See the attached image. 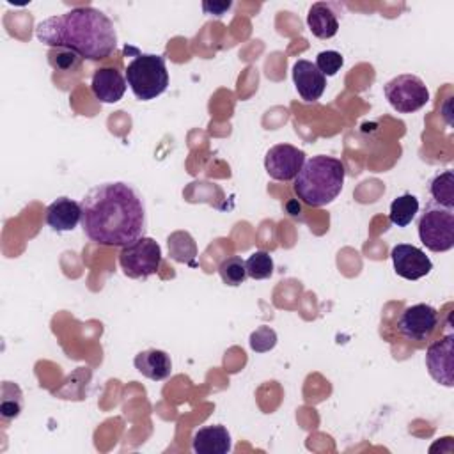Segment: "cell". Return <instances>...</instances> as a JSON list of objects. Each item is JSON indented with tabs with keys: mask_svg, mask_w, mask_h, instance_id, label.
<instances>
[{
	"mask_svg": "<svg viewBox=\"0 0 454 454\" xmlns=\"http://www.w3.org/2000/svg\"><path fill=\"white\" fill-rule=\"evenodd\" d=\"M383 90L390 106L399 114H413L429 101L427 85L417 74H399L388 80Z\"/></svg>",
	"mask_w": 454,
	"mask_h": 454,
	"instance_id": "cell-7",
	"label": "cell"
},
{
	"mask_svg": "<svg viewBox=\"0 0 454 454\" xmlns=\"http://www.w3.org/2000/svg\"><path fill=\"white\" fill-rule=\"evenodd\" d=\"M433 202L447 209H454V172L450 168L434 176L429 183Z\"/></svg>",
	"mask_w": 454,
	"mask_h": 454,
	"instance_id": "cell-18",
	"label": "cell"
},
{
	"mask_svg": "<svg viewBox=\"0 0 454 454\" xmlns=\"http://www.w3.org/2000/svg\"><path fill=\"white\" fill-rule=\"evenodd\" d=\"M307 25L319 39H330L339 32V20L335 11L326 2H316L307 12Z\"/></svg>",
	"mask_w": 454,
	"mask_h": 454,
	"instance_id": "cell-17",
	"label": "cell"
},
{
	"mask_svg": "<svg viewBox=\"0 0 454 454\" xmlns=\"http://www.w3.org/2000/svg\"><path fill=\"white\" fill-rule=\"evenodd\" d=\"M0 417L4 420L16 419L23 410V392L16 383L4 381L0 392Z\"/></svg>",
	"mask_w": 454,
	"mask_h": 454,
	"instance_id": "cell-20",
	"label": "cell"
},
{
	"mask_svg": "<svg viewBox=\"0 0 454 454\" xmlns=\"http://www.w3.org/2000/svg\"><path fill=\"white\" fill-rule=\"evenodd\" d=\"M80 206L83 234L98 245L124 247L145 232V204L129 183H101L85 193Z\"/></svg>",
	"mask_w": 454,
	"mask_h": 454,
	"instance_id": "cell-1",
	"label": "cell"
},
{
	"mask_svg": "<svg viewBox=\"0 0 454 454\" xmlns=\"http://www.w3.org/2000/svg\"><path fill=\"white\" fill-rule=\"evenodd\" d=\"M126 78L115 67H99L90 80V90L101 103H117L126 92Z\"/></svg>",
	"mask_w": 454,
	"mask_h": 454,
	"instance_id": "cell-13",
	"label": "cell"
},
{
	"mask_svg": "<svg viewBox=\"0 0 454 454\" xmlns=\"http://www.w3.org/2000/svg\"><path fill=\"white\" fill-rule=\"evenodd\" d=\"M126 83L140 101H151L168 87L165 57L156 53H138L126 67Z\"/></svg>",
	"mask_w": 454,
	"mask_h": 454,
	"instance_id": "cell-4",
	"label": "cell"
},
{
	"mask_svg": "<svg viewBox=\"0 0 454 454\" xmlns=\"http://www.w3.org/2000/svg\"><path fill=\"white\" fill-rule=\"evenodd\" d=\"M305 163V153L291 144H277L264 156V168L271 179L293 181Z\"/></svg>",
	"mask_w": 454,
	"mask_h": 454,
	"instance_id": "cell-9",
	"label": "cell"
},
{
	"mask_svg": "<svg viewBox=\"0 0 454 454\" xmlns=\"http://www.w3.org/2000/svg\"><path fill=\"white\" fill-rule=\"evenodd\" d=\"M218 275L222 277L223 284H227V286H239L248 277L245 261L239 255H231V257L223 259L218 266Z\"/></svg>",
	"mask_w": 454,
	"mask_h": 454,
	"instance_id": "cell-22",
	"label": "cell"
},
{
	"mask_svg": "<svg viewBox=\"0 0 454 454\" xmlns=\"http://www.w3.org/2000/svg\"><path fill=\"white\" fill-rule=\"evenodd\" d=\"M168 252L172 259L177 262H190L193 264V257L197 255V247L193 238L188 232H174L168 236Z\"/></svg>",
	"mask_w": 454,
	"mask_h": 454,
	"instance_id": "cell-21",
	"label": "cell"
},
{
	"mask_svg": "<svg viewBox=\"0 0 454 454\" xmlns=\"http://www.w3.org/2000/svg\"><path fill=\"white\" fill-rule=\"evenodd\" d=\"M293 82L303 101H317L326 89V76L314 62L300 59L293 66Z\"/></svg>",
	"mask_w": 454,
	"mask_h": 454,
	"instance_id": "cell-12",
	"label": "cell"
},
{
	"mask_svg": "<svg viewBox=\"0 0 454 454\" xmlns=\"http://www.w3.org/2000/svg\"><path fill=\"white\" fill-rule=\"evenodd\" d=\"M44 220L57 232L73 231L82 222V206L69 197H59L46 207Z\"/></svg>",
	"mask_w": 454,
	"mask_h": 454,
	"instance_id": "cell-14",
	"label": "cell"
},
{
	"mask_svg": "<svg viewBox=\"0 0 454 454\" xmlns=\"http://www.w3.org/2000/svg\"><path fill=\"white\" fill-rule=\"evenodd\" d=\"M454 335L447 333L440 340L429 344L426 351V367L429 376L445 387L454 385V355H452Z\"/></svg>",
	"mask_w": 454,
	"mask_h": 454,
	"instance_id": "cell-10",
	"label": "cell"
},
{
	"mask_svg": "<svg viewBox=\"0 0 454 454\" xmlns=\"http://www.w3.org/2000/svg\"><path fill=\"white\" fill-rule=\"evenodd\" d=\"M419 238L431 252H447L454 247V213L434 202L426 204L419 218Z\"/></svg>",
	"mask_w": 454,
	"mask_h": 454,
	"instance_id": "cell-5",
	"label": "cell"
},
{
	"mask_svg": "<svg viewBox=\"0 0 454 454\" xmlns=\"http://www.w3.org/2000/svg\"><path fill=\"white\" fill-rule=\"evenodd\" d=\"M35 35L51 48L71 50L87 60H103L117 48L114 21L90 5L74 7L39 21Z\"/></svg>",
	"mask_w": 454,
	"mask_h": 454,
	"instance_id": "cell-2",
	"label": "cell"
},
{
	"mask_svg": "<svg viewBox=\"0 0 454 454\" xmlns=\"http://www.w3.org/2000/svg\"><path fill=\"white\" fill-rule=\"evenodd\" d=\"M342 64H344V57L335 50H323L316 55V67L325 76L337 74V71L342 67Z\"/></svg>",
	"mask_w": 454,
	"mask_h": 454,
	"instance_id": "cell-24",
	"label": "cell"
},
{
	"mask_svg": "<svg viewBox=\"0 0 454 454\" xmlns=\"http://www.w3.org/2000/svg\"><path fill=\"white\" fill-rule=\"evenodd\" d=\"M277 344V333L270 326H259L255 332L250 333V348L257 353H264L273 349Z\"/></svg>",
	"mask_w": 454,
	"mask_h": 454,
	"instance_id": "cell-25",
	"label": "cell"
},
{
	"mask_svg": "<svg viewBox=\"0 0 454 454\" xmlns=\"http://www.w3.org/2000/svg\"><path fill=\"white\" fill-rule=\"evenodd\" d=\"M438 326V312L427 303L406 307L397 321L399 333L408 340H427Z\"/></svg>",
	"mask_w": 454,
	"mask_h": 454,
	"instance_id": "cell-8",
	"label": "cell"
},
{
	"mask_svg": "<svg viewBox=\"0 0 454 454\" xmlns=\"http://www.w3.org/2000/svg\"><path fill=\"white\" fill-rule=\"evenodd\" d=\"M346 167L339 158L317 154L305 160L301 170L294 177V195L312 207L333 202L342 192Z\"/></svg>",
	"mask_w": 454,
	"mask_h": 454,
	"instance_id": "cell-3",
	"label": "cell"
},
{
	"mask_svg": "<svg viewBox=\"0 0 454 454\" xmlns=\"http://www.w3.org/2000/svg\"><path fill=\"white\" fill-rule=\"evenodd\" d=\"M119 266L129 278H147L161 266V248L153 238L142 236L122 247L119 252Z\"/></svg>",
	"mask_w": 454,
	"mask_h": 454,
	"instance_id": "cell-6",
	"label": "cell"
},
{
	"mask_svg": "<svg viewBox=\"0 0 454 454\" xmlns=\"http://www.w3.org/2000/svg\"><path fill=\"white\" fill-rule=\"evenodd\" d=\"M133 364H135V369L142 376H145L153 381H161V380L168 378L172 372V360L163 349L151 348V349L140 351L135 356Z\"/></svg>",
	"mask_w": 454,
	"mask_h": 454,
	"instance_id": "cell-16",
	"label": "cell"
},
{
	"mask_svg": "<svg viewBox=\"0 0 454 454\" xmlns=\"http://www.w3.org/2000/svg\"><path fill=\"white\" fill-rule=\"evenodd\" d=\"M192 447L199 454H227L232 449L231 433L225 426H204L195 431Z\"/></svg>",
	"mask_w": 454,
	"mask_h": 454,
	"instance_id": "cell-15",
	"label": "cell"
},
{
	"mask_svg": "<svg viewBox=\"0 0 454 454\" xmlns=\"http://www.w3.org/2000/svg\"><path fill=\"white\" fill-rule=\"evenodd\" d=\"M48 60L50 64L55 67V69H76L82 62V57L76 55L74 51L71 50H66V48H57V50H51L48 53Z\"/></svg>",
	"mask_w": 454,
	"mask_h": 454,
	"instance_id": "cell-26",
	"label": "cell"
},
{
	"mask_svg": "<svg viewBox=\"0 0 454 454\" xmlns=\"http://www.w3.org/2000/svg\"><path fill=\"white\" fill-rule=\"evenodd\" d=\"M231 5H232V2H229V0L227 2H204L202 9H204L206 14L220 18V16H223L231 9Z\"/></svg>",
	"mask_w": 454,
	"mask_h": 454,
	"instance_id": "cell-27",
	"label": "cell"
},
{
	"mask_svg": "<svg viewBox=\"0 0 454 454\" xmlns=\"http://www.w3.org/2000/svg\"><path fill=\"white\" fill-rule=\"evenodd\" d=\"M394 271L406 280H419L433 270L431 259L424 250L410 243H397L390 250Z\"/></svg>",
	"mask_w": 454,
	"mask_h": 454,
	"instance_id": "cell-11",
	"label": "cell"
},
{
	"mask_svg": "<svg viewBox=\"0 0 454 454\" xmlns=\"http://www.w3.org/2000/svg\"><path fill=\"white\" fill-rule=\"evenodd\" d=\"M417 213H419V199L411 193H404L392 200L388 220L397 227H406L411 223Z\"/></svg>",
	"mask_w": 454,
	"mask_h": 454,
	"instance_id": "cell-19",
	"label": "cell"
},
{
	"mask_svg": "<svg viewBox=\"0 0 454 454\" xmlns=\"http://www.w3.org/2000/svg\"><path fill=\"white\" fill-rule=\"evenodd\" d=\"M247 275L254 280H262L271 277L273 273V259L266 250H255L250 254V257L245 261Z\"/></svg>",
	"mask_w": 454,
	"mask_h": 454,
	"instance_id": "cell-23",
	"label": "cell"
}]
</instances>
